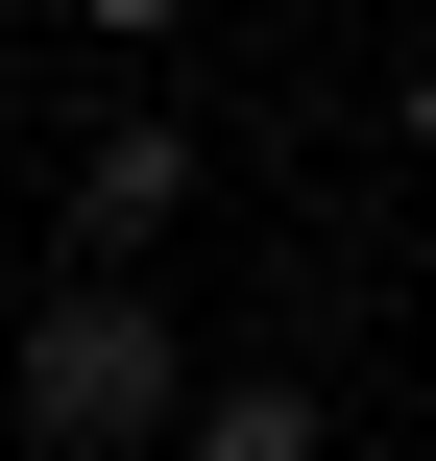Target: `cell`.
<instances>
[{"mask_svg":"<svg viewBox=\"0 0 436 461\" xmlns=\"http://www.w3.org/2000/svg\"><path fill=\"white\" fill-rule=\"evenodd\" d=\"M0 413H24V461H170V438H194V340H170V292H146V267H73V292L24 316Z\"/></svg>","mask_w":436,"mask_h":461,"instance_id":"obj_1","label":"cell"},{"mask_svg":"<svg viewBox=\"0 0 436 461\" xmlns=\"http://www.w3.org/2000/svg\"><path fill=\"white\" fill-rule=\"evenodd\" d=\"M170 219H194V122L146 97V122H97V146H73V267H146Z\"/></svg>","mask_w":436,"mask_h":461,"instance_id":"obj_2","label":"cell"},{"mask_svg":"<svg viewBox=\"0 0 436 461\" xmlns=\"http://www.w3.org/2000/svg\"><path fill=\"white\" fill-rule=\"evenodd\" d=\"M170 461H340V413H316L291 365H218V389H194V438H170Z\"/></svg>","mask_w":436,"mask_h":461,"instance_id":"obj_3","label":"cell"},{"mask_svg":"<svg viewBox=\"0 0 436 461\" xmlns=\"http://www.w3.org/2000/svg\"><path fill=\"white\" fill-rule=\"evenodd\" d=\"M73 24H97V49H170V24H194V0H73Z\"/></svg>","mask_w":436,"mask_h":461,"instance_id":"obj_4","label":"cell"},{"mask_svg":"<svg viewBox=\"0 0 436 461\" xmlns=\"http://www.w3.org/2000/svg\"><path fill=\"white\" fill-rule=\"evenodd\" d=\"M388 146H413V170H436V49H413V73H388Z\"/></svg>","mask_w":436,"mask_h":461,"instance_id":"obj_5","label":"cell"}]
</instances>
